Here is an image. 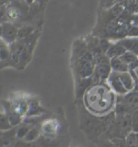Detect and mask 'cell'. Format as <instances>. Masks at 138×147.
Returning a JSON list of instances; mask_svg holds the SVG:
<instances>
[{
	"label": "cell",
	"mask_w": 138,
	"mask_h": 147,
	"mask_svg": "<svg viewBox=\"0 0 138 147\" xmlns=\"http://www.w3.org/2000/svg\"><path fill=\"white\" fill-rule=\"evenodd\" d=\"M115 101L114 91L105 82L92 85L83 96L85 108L96 116H104L111 113Z\"/></svg>",
	"instance_id": "1"
},
{
	"label": "cell",
	"mask_w": 138,
	"mask_h": 147,
	"mask_svg": "<svg viewBox=\"0 0 138 147\" xmlns=\"http://www.w3.org/2000/svg\"><path fill=\"white\" fill-rule=\"evenodd\" d=\"M116 117L115 112H111L104 116H96L90 113L85 107L83 108L79 105L80 129L91 141H97L100 138L115 121Z\"/></svg>",
	"instance_id": "2"
},
{
	"label": "cell",
	"mask_w": 138,
	"mask_h": 147,
	"mask_svg": "<svg viewBox=\"0 0 138 147\" xmlns=\"http://www.w3.org/2000/svg\"><path fill=\"white\" fill-rule=\"evenodd\" d=\"M19 29L11 23L3 22L1 24V36L2 40L8 45H12L18 40Z\"/></svg>",
	"instance_id": "3"
},
{
	"label": "cell",
	"mask_w": 138,
	"mask_h": 147,
	"mask_svg": "<svg viewBox=\"0 0 138 147\" xmlns=\"http://www.w3.org/2000/svg\"><path fill=\"white\" fill-rule=\"evenodd\" d=\"M116 103L125 104L133 113L138 110V91H133L125 95H117Z\"/></svg>",
	"instance_id": "4"
},
{
	"label": "cell",
	"mask_w": 138,
	"mask_h": 147,
	"mask_svg": "<svg viewBox=\"0 0 138 147\" xmlns=\"http://www.w3.org/2000/svg\"><path fill=\"white\" fill-rule=\"evenodd\" d=\"M108 84L110 85V87H112L113 91L117 93L118 95H125L129 93V91L126 90V88L121 81L119 74L116 72L112 71V74L110 75V77L108 78Z\"/></svg>",
	"instance_id": "5"
},
{
	"label": "cell",
	"mask_w": 138,
	"mask_h": 147,
	"mask_svg": "<svg viewBox=\"0 0 138 147\" xmlns=\"http://www.w3.org/2000/svg\"><path fill=\"white\" fill-rule=\"evenodd\" d=\"M17 127L7 131H1V147H12L16 143Z\"/></svg>",
	"instance_id": "6"
},
{
	"label": "cell",
	"mask_w": 138,
	"mask_h": 147,
	"mask_svg": "<svg viewBox=\"0 0 138 147\" xmlns=\"http://www.w3.org/2000/svg\"><path fill=\"white\" fill-rule=\"evenodd\" d=\"M52 138L40 137L38 140L32 142H25L22 140H19L15 144L14 147H49L52 144Z\"/></svg>",
	"instance_id": "7"
},
{
	"label": "cell",
	"mask_w": 138,
	"mask_h": 147,
	"mask_svg": "<svg viewBox=\"0 0 138 147\" xmlns=\"http://www.w3.org/2000/svg\"><path fill=\"white\" fill-rule=\"evenodd\" d=\"M11 109L15 114L20 117L28 114L29 104H28L25 100H17L13 103H11Z\"/></svg>",
	"instance_id": "8"
},
{
	"label": "cell",
	"mask_w": 138,
	"mask_h": 147,
	"mask_svg": "<svg viewBox=\"0 0 138 147\" xmlns=\"http://www.w3.org/2000/svg\"><path fill=\"white\" fill-rule=\"evenodd\" d=\"M110 64L112 66V71L116 73H125L129 72V65L126 64L120 57H114L110 61Z\"/></svg>",
	"instance_id": "9"
},
{
	"label": "cell",
	"mask_w": 138,
	"mask_h": 147,
	"mask_svg": "<svg viewBox=\"0 0 138 147\" xmlns=\"http://www.w3.org/2000/svg\"><path fill=\"white\" fill-rule=\"evenodd\" d=\"M126 52H127V49L120 42H118L117 44H112L111 45L109 49L106 53V55L110 59H112L114 57H120Z\"/></svg>",
	"instance_id": "10"
},
{
	"label": "cell",
	"mask_w": 138,
	"mask_h": 147,
	"mask_svg": "<svg viewBox=\"0 0 138 147\" xmlns=\"http://www.w3.org/2000/svg\"><path fill=\"white\" fill-rule=\"evenodd\" d=\"M121 81L123 82L124 86L126 88V90L130 92L133 91L136 87L135 80L133 78L132 74L129 72H125V73H118Z\"/></svg>",
	"instance_id": "11"
},
{
	"label": "cell",
	"mask_w": 138,
	"mask_h": 147,
	"mask_svg": "<svg viewBox=\"0 0 138 147\" xmlns=\"http://www.w3.org/2000/svg\"><path fill=\"white\" fill-rule=\"evenodd\" d=\"M8 45V44L6 43L4 40H1V44H0V59H1L2 65H3L7 61H8L10 57L11 56V49Z\"/></svg>",
	"instance_id": "12"
},
{
	"label": "cell",
	"mask_w": 138,
	"mask_h": 147,
	"mask_svg": "<svg viewBox=\"0 0 138 147\" xmlns=\"http://www.w3.org/2000/svg\"><path fill=\"white\" fill-rule=\"evenodd\" d=\"M120 43L127 49V51L133 53L138 57V38L123 40Z\"/></svg>",
	"instance_id": "13"
},
{
	"label": "cell",
	"mask_w": 138,
	"mask_h": 147,
	"mask_svg": "<svg viewBox=\"0 0 138 147\" xmlns=\"http://www.w3.org/2000/svg\"><path fill=\"white\" fill-rule=\"evenodd\" d=\"M40 131H41V129L40 127L32 126V128L29 130V132L28 133L26 137L22 141H24L25 142H32L38 140L40 138Z\"/></svg>",
	"instance_id": "14"
},
{
	"label": "cell",
	"mask_w": 138,
	"mask_h": 147,
	"mask_svg": "<svg viewBox=\"0 0 138 147\" xmlns=\"http://www.w3.org/2000/svg\"><path fill=\"white\" fill-rule=\"evenodd\" d=\"M34 27L27 25L20 28L18 31V40H24L34 33Z\"/></svg>",
	"instance_id": "15"
},
{
	"label": "cell",
	"mask_w": 138,
	"mask_h": 147,
	"mask_svg": "<svg viewBox=\"0 0 138 147\" xmlns=\"http://www.w3.org/2000/svg\"><path fill=\"white\" fill-rule=\"evenodd\" d=\"M0 129L1 131H7L13 129V127L10 123L7 113L3 112L1 113V117H0Z\"/></svg>",
	"instance_id": "16"
},
{
	"label": "cell",
	"mask_w": 138,
	"mask_h": 147,
	"mask_svg": "<svg viewBox=\"0 0 138 147\" xmlns=\"http://www.w3.org/2000/svg\"><path fill=\"white\" fill-rule=\"evenodd\" d=\"M32 128V125H21L18 126L17 133H16L18 140H24V138L26 137V135Z\"/></svg>",
	"instance_id": "17"
},
{
	"label": "cell",
	"mask_w": 138,
	"mask_h": 147,
	"mask_svg": "<svg viewBox=\"0 0 138 147\" xmlns=\"http://www.w3.org/2000/svg\"><path fill=\"white\" fill-rule=\"evenodd\" d=\"M120 58L129 65L138 60V57L136 54H134L133 53L129 52V51H127L125 53H124L122 56L120 57Z\"/></svg>",
	"instance_id": "18"
},
{
	"label": "cell",
	"mask_w": 138,
	"mask_h": 147,
	"mask_svg": "<svg viewBox=\"0 0 138 147\" xmlns=\"http://www.w3.org/2000/svg\"><path fill=\"white\" fill-rule=\"evenodd\" d=\"M42 108L40 106L37 102H32L29 104V108H28V114L29 116H34L36 114H38L41 112Z\"/></svg>",
	"instance_id": "19"
},
{
	"label": "cell",
	"mask_w": 138,
	"mask_h": 147,
	"mask_svg": "<svg viewBox=\"0 0 138 147\" xmlns=\"http://www.w3.org/2000/svg\"><path fill=\"white\" fill-rule=\"evenodd\" d=\"M126 143H127V146L128 147H135L137 145V133L135 132H131L126 138Z\"/></svg>",
	"instance_id": "20"
},
{
	"label": "cell",
	"mask_w": 138,
	"mask_h": 147,
	"mask_svg": "<svg viewBox=\"0 0 138 147\" xmlns=\"http://www.w3.org/2000/svg\"><path fill=\"white\" fill-rule=\"evenodd\" d=\"M96 144H97V147H116L111 142V140L104 138H100L98 139Z\"/></svg>",
	"instance_id": "21"
},
{
	"label": "cell",
	"mask_w": 138,
	"mask_h": 147,
	"mask_svg": "<svg viewBox=\"0 0 138 147\" xmlns=\"http://www.w3.org/2000/svg\"><path fill=\"white\" fill-rule=\"evenodd\" d=\"M109 140H111V142L116 147H128L127 143H126V139L125 138L117 137V138H113Z\"/></svg>",
	"instance_id": "22"
},
{
	"label": "cell",
	"mask_w": 138,
	"mask_h": 147,
	"mask_svg": "<svg viewBox=\"0 0 138 147\" xmlns=\"http://www.w3.org/2000/svg\"><path fill=\"white\" fill-rule=\"evenodd\" d=\"M133 131L138 133V110L133 113Z\"/></svg>",
	"instance_id": "23"
},
{
	"label": "cell",
	"mask_w": 138,
	"mask_h": 147,
	"mask_svg": "<svg viewBox=\"0 0 138 147\" xmlns=\"http://www.w3.org/2000/svg\"><path fill=\"white\" fill-rule=\"evenodd\" d=\"M99 43H100V46H101V48H102L103 51H104V53L106 54V53H107V51L109 49V48H110V46H111V45H112V44L110 43L108 40H106V39L99 40Z\"/></svg>",
	"instance_id": "24"
},
{
	"label": "cell",
	"mask_w": 138,
	"mask_h": 147,
	"mask_svg": "<svg viewBox=\"0 0 138 147\" xmlns=\"http://www.w3.org/2000/svg\"><path fill=\"white\" fill-rule=\"evenodd\" d=\"M129 36H138V28H132L131 31L129 32Z\"/></svg>",
	"instance_id": "25"
},
{
	"label": "cell",
	"mask_w": 138,
	"mask_h": 147,
	"mask_svg": "<svg viewBox=\"0 0 138 147\" xmlns=\"http://www.w3.org/2000/svg\"><path fill=\"white\" fill-rule=\"evenodd\" d=\"M25 1H26L28 3H29V4H31V3H32L34 2L35 0H25Z\"/></svg>",
	"instance_id": "26"
},
{
	"label": "cell",
	"mask_w": 138,
	"mask_h": 147,
	"mask_svg": "<svg viewBox=\"0 0 138 147\" xmlns=\"http://www.w3.org/2000/svg\"><path fill=\"white\" fill-rule=\"evenodd\" d=\"M117 1H119V2H122V1H125V0H117Z\"/></svg>",
	"instance_id": "27"
},
{
	"label": "cell",
	"mask_w": 138,
	"mask_h": 147,
	"mask_svg": "<svg viewBox=\"0 0 138 147\" xmlns=\"http://www.w3.org/2000/svg\"><path fill=\"white\" fill-rule=\"evenodd\" d=\"M12 147H14V146H12Z\"/></svg>",
	"instance_id": "28"
}]
</instances>
